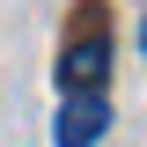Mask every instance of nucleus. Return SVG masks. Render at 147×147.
<instances>
[{
    "label": "nucleus",
    "mask_w": 147,
    "mask_h": 147,
    "mask_svg": "<svg viewBox=\"0 0 147 147\" xmlns=\"http://www.w3.org/2000/svg\"><path fill=\"white\" fill-rule=\"evenodd\" d=\"M140 52H147V15H140Z\"/></svg>",
    "instance_id": "nucleus-3"
},
{
    "label": "nucleus",
    "mask_w": 147,
    "mask_h": 147,
    "mask_svg": "<svg viewBox=\"0 0 147 147\" xmlns=\"http://www.w3.org/2000/svg\"><path fill=\"white\" fill-rule=\"evenodd\" d=\"M103 74H110V30L103 7H88L81 30L59 44V96H103Z\"/></svg>",
    "instance_id": "nucleus-1"
},
{
    "label": "nucleus",
    "mask_w": 147,
    "mask_h": 147,
    "mask_svg": "<svg viewBox=\"0 0 147 147\" xmlns=\"http://www.w3.org/2000/svg\"><path fill=\"white\" fill-rule=\"evenodd\" d=\"M103 132H110V103H103V96H59L52 147H96Z\"/></svg>",
    "instance_id": "nucleus-2"
}]
</instances>
